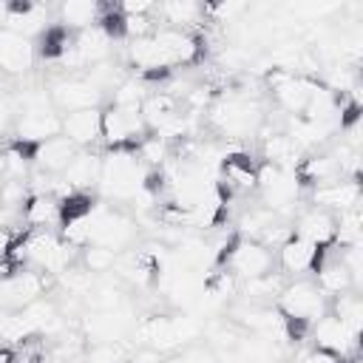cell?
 Masks as SVG:
<instances>
[{"mask_svg": "<svg viewBox=\"0 0 363 363\" xmlns=\"http://www.w3.org/2000/svg\"><path fill=\"white\" fill-rule=\"evenodd\" d=\"M264 119H267V113H264L261 102L238 88L216 94L213 105L207 108V125L224 139L255 136L258 128L264 125Z\"/></svg>", "mask_w": 363, "mask_h": 363, "instance_id": "6da1fadb", "label": "cell"}, {"mask_svg": "<svg viewBox=\"0 0 363 363\" xmlns=\"http://www.w3.org/2000/svg\"><path fill=\"white\" fill-rule=\"evenodd\" d=\"M275 309L286 323V337L301 340L306 329H312V323L329 312V298L318 289L312 278H295L281 286L275 298Z\"/></svg>", "mask_w": 363, "mask_h": 363, "instance_id": "7a4b0ae2", "label": "cell"}, {"mask_svg": "<svg viewBox=\"0 0 363 363\" xmlns=\"http://www.w3.org/2000/svg\"><path fill=\"white\" fill-rule=\"evenodd\" d=\"M145 164L136 159L133 150L128 147H113L105 150L102 156V167H99V193L105 199H116V201H133L142 190H145Z\"/></svg>", "mask_w": 363, "mask_h": 363, "instance_id": "3957f363", "label": "cell"}, {"mask_svg": "<svg viewBox=\"0 0 363 363\" xmlns=\"http://www.w3.org/2000/svg\"><path fill=\"white\" fill-rule=\"evenodd\" d=\"M255 190L261 193V207H267L269 213H275L278 218L289 216L298 204L301 196V182L295 176V170L278 167V164H258V182Z\"/></svg>", "mask_w": 363, "mask_h": 363, "instance_id": "277c9868", "label": "cell"}, {"mask_svg": "<svg viewBox=\"0 0 363 363\" xmlns=\"http://www.w3.org/2000/svg\"><path fill=\"white\" fill-rule=\"evenodd\" d=\"M88 221H91V241L88 244L105 247V250L119 255V252H125L136 241V230L139 227L122 210H113V207L96 201L94 210L88 213Z\"/></svg>", "mask_w": 363, "mask_h": 363, "instance_id": "5b68a950", "label": "cell"}, {"mask_svg": "<svg viewBox=\"0 0 363 363\" xmlns=\"http://www.w3.org/2000/svg\"><path fill=\"white\" fill-rule=\"evenodd\" d=\"M136 332L142 337V346H150L164 354V352L179 349L182 343L199 337L201 326L190 315H150V318H145L142 326H136Z\"/></svg>", "mask_w": 363, "mask_h": 363, "instance_id": "8992f818", "label": "cell"}, {"mask_svg": "<svg viewBox=\"0 0 363 363\" xmlns=\"http://www.w3.org/2000/svg\"><path fill=\"white\" fill-rule=\"evenodd\" d=\"M145 133H147V125L139 108H119V105L102 108V142L108 145V150L113 147L133 150Z\"/></svg>", "mask_w": 363, "mask_h": 363, "instance_id": "52a82bcc", "label": "cell"}, {"mask_svg": "<svg viewBox=\"0 0 363 363\" xmlns=\"http://www.w3.org/2000/svg\"><path fill=\"white\" fill-rule=\"evenodd\" d=\"M224 264L238 281H252V278H261V275L272 272L275 255H272L269 247H264L255 238H235Z\"/></svg>", "mask_w": 363, "mask_h": 363, "instance_id": "ba28073f", "label": "cell"}, {"mask_svg": "<svg viewBox=\"0 0 363 363\" xmlns=\"http://www.w3.org/2000/svg\"><path fill=\"white\" fill-rule=\"evenodd\" d=\"M48 275L40 269H17L14 275L0 281V309L6 312H20L31 301L43 298L48 289Z\"/></svg>", "mask_w": 363, "mask_h": 363, "instance_id": "9c48e42d", "label": "cell"}, {"mask_svg": "<svg viewBox=\"0 0 363 363\" xmlns=\"http://www.w3.org/2000/svg\"><path fill=\"white\" fill-rule=\"evenodd\" d=\"M153 43L159 45L167 68H179V65H193L201 60V37L184 28H170V26H159L153 31Z\"/></svg>", "mask_w": 363, "mask_h": 363, "instance_id": "30bf717a", "label": "cell"}, {"mask_svg": "<svg viewBox=\"0 0 363 363\" xmlns=\"http://www.w3.org/2000/svg\"><path fill=\"white\" fill-rule=\"evenodd\" d=\"M48 96L57 113H74V111L99 108L105 94L96 85H91L85 77H62L48 88Z\"/></svg>", "mask_w": 363, "mask_h": 363, "instance_id": "8fae6325", "label": "cell"}, {"mask_svg": "<svg viewBox=\"0 0 363 363\" xmlns=\"http://www.w3.org/2000/svg\"><path fill=\"white\" fill-rule=\"evenodd\" d=\"M136 329V318L130 315L128 306L111 309V312H91L79 318V332L88 343H102V340H125Z\"/></svg>", "mask_w": 363, "mask_h": 363, "instance_id": "7c38bea8", "label": "cell"}, {"mask_svg": "<svg viewBox=\"0 0 363 363\" xmlns=\"http://www.w3.org/2000/svg\"><path fill=\"white\" fill-rule=\"evenodd\" d=\"M312 340H315V349H323L340 360H346L357 352V335L332 312H326L323 318H318L312 323Z\"/></svg>", "mask_w": 363, "mask_h": 363, "instance_id": "4fadbf2b", "label": "cell"}, {"mask_svg": "<svg viewBox=\"0 0 363 363\" xmlns=\"http://www.w3.org/2000/svg\"><path fill=\"white\" fill-rule=\"evenodd\" d=\"M14 136L17 142L23 145H40L51 136H60L62 133V116L54 111V108H45V111H23L14 116Z\"/></svg>", "mask_w": 363, "mask_h": 363, "instance_id": "5bb4252c", "label": "cell"}, {"mask_svg": "<svg viewBox=\"0 0 363 363\" xmlns=\"http://www.w3.org/2000/svg\"><path fill=\"white\" fill-rule=\"evenodd\" d=\"M309 201H312V207H320V210L337 216V213L352 210V207L360 204V182L357 179H337V182H329V184L312 187Z\"/></svg>", "mask_w": 363, "mask_h": 363, "instance_id": "9a60e30c", "label": "cell"}, {"mask_svg": "<svg viewBox=\"0 0 363 363\" xmlns=\"http://www.w3.org/2000/svg\"><path fill=\"white\" fill-rule=\"evenodd\" d=\"M335 216L320 210V207H306L295 221H292V235L315 244V247H332L335 244Z\"/></svg>", "mask_w": 363, "mask_h": 363, "instance_id": "2e32d148", "label": "cell"}, {"mask_svg": "<svg viewBox=\"0 0 363 363\" xmlns=\"http://www.w3.org/2000/svg\"><path fill=\"white\" fill-rule=\"evenodd\" d=\"M62 136L74 142L79 150H88L102 139V108L74 111L62 116Z\"/></svg>", "mask_w": 363, "mask_h": 363, "instance_id": "e0dca14e", "label": "cell"}, {"mask_svg": "<svg viewBox=\"0 0 363 363\" xmlns=\"http://www.w3.org/2000/svg\"><path fill=\"white\" fill-rule=\"evenodd\" d=\"M34 43L28 37H20L9 28H0V71L6 77H17V74H26L34 62Z\"/></svg>", "mask_w": 363, "mask_h": 363, "instance_id": "ac0fdd59", "label": "cell"}, {"mask_svg": "<svg viewBox=\"0 0 363 363\" xmlns=\"http://www.w3.org/2000/svg\"><path fill=\"white\" fill-rule=\"evenodd\" d=\"M79 153V147L74 142H68L62 133L60 136H51L40 145H34L31 150V162L37 164V170L48 173V176H57V173H65V167L71 164V159Z\"/></svg>", "mask_w": 363, "mask_h": 363, "instance_id": "d6986e66", "label": "cell"}, {"mask_svg": "<svg viewBox=\"0 0 363 363\" xmlns=\"http://www.w3.org/2000/svg\"><path fill=\"white\" fill-rule=\"evenodd\" d=\"M318 258H320V247H315V244H309V241H303L298 235H292L289 241H284L278 247V264H281V269L286 275L312 272L315 264H318Z\"/></svg>", "mask_w": 363, "mask_h": 363, "instance_id": "ffe728a7", "label": "cell"}, {"mask_svg": "<svg viewBox=\"0 0 363 363\" xmlns=\"http://www.w3.org/2000/svg\"><path fill=\"white\" fill-rule=\"evenodd\" d=\"M221 179L227 182L230 190L250 193V190H255V182H258V164L247 153H224Z\"/></svg>", "mask_w": 363, "mask_h": 363, "instance_id": "44dd1931", "label": "cell"}, {"mask_svg": "<svg viewBox=\"0 0 363 363\" xmlns=\"http://www.w3.org/2000/svg\"><path fill=\"white\" fill-rule=\"evenodd\" d=\"M156 20H162L170 28H184L190 31L193 26L204 23V6L193 3V0H170V3H159L156 6Z\"/></svg>", "mask_w": 363, "mask_h": 363, "instance_id": "7402d4cb", "label": "cell"}, {"mask_svg": "<svg viewBox=\"0 0 363 363\" xmlns=\"http://www.w3.org/2000/svg\"><path fill=\"white\" fill-rule=\"evenodd\" d=\"M99 167H102V156H99V153L79 150V153L71 159V164L65 167L62 182H68L77 193H82L85 187H96V182H99Z\"/></svg>", "mask_w": 363, "mask_h": 363, "instance_id": "603a6c76", "label": "cell"}, {"mask_svg": "<svg viewBox=\"0 0 363 363\" xmlns=\"http://www.w3.org/2000/svg\"><path fill=\"white\" fill-rule=\"evenodd\" d=\"M20 218L31 227V230H48L51 224L60 221V201L54 196H40V193H28Z\"/></svg>", "mask_w": 363, "mask_h": 363, "instance_id": "cb8c5ba5", "label": "cell"}, {"mask_svg": "<svg viewBox=\"0 0 363 363\" xmlns=\"http://www.w3.org/2000/svg\"><path fill=\"white\" fill-rule=\"evenodd\" d=\"M99 3H88V0H68L57 9V23L68 31H82V28H91L96 26L99 20Z\"/></svg>", "mask_w": 363, "mask_h": 363, "instance_id": "d4e9b609", "label": "cell"}, {"mask_svg": "<svg viewBox=\"0 0 363 363\" xmlns=\"http://www.w3.org/2000/svg\"><path fill=\"white\" fill-rule=\"evenodd\" d=\"M329 312H332L335 318H340V320L360 337V326H363V301H360V295H357L354 289L329 298Z\"/></svg>", "mask_w": 363, "mask_h": 363, "instance_id": "484cf974", "label": "cell"}, {"mask_svg": "<svg viewBox=\"0 0 363 363\" xmlns=\"http://www.w3.org/2000/svg\"><path fill=\"white\" fill-rule=\"evenodd\" d=\"M147 96V85L142 77H125L116 88H113V96H111V105H119V108H139Z\"/></svg>", "mask_w": 363, "mask_h": 363, "instance_id": "4316f807", "label": "cell"}, {"mask_svg": "<svg viewBox=\"0 0 363 363\" xmlns=\"http://www.w3.org/2000/svg\"><path fill=\"white\" fill-rule=\"evenodd\" d=\"M133 349L125 340H102L91 343L85 352V363H125Z\"/></svg>", "mask_w": 363, "mask_h": 363, "instance_id": "83f0119b", "label": "cell"}, {"mask_svg": "<svg viewBox=\"0 0 363 363\" xmlns=\"http://www.w3.org/2000/svg\"><path fill=\"white\" fill-rule=\"evenodd\" d=\"M113 264H116V252H111L105 247H96V244L82 247V267L91 275L94 272H108V269H113Z\"/></svg>", "mask_w": 363, "mask_h": 363, "instance_id": "f1b7e54d", "label": "cell"}, {"mask_svg": "<svg viewBox=\"0 0 363 363\" xmlns=\"http://www.w3.org/2000/svg\"><path fill=\"white\" fill-rule=\"evenodd\" d=\"M153 11H156V3H150V0H125V3H119V14H122V17L153 14Z\"/></svg>", "mask_w": 363, "mask_h": 363, "instance_id": "f546056e", "label": "cell"}, {"mask_svg": "<svg viewBox=\"0 0 363 363\" xmlns=\"http://www.w3.org/2000/svg\"><path fill=\"white\" fill-rule=\"evenodd\" d=\"M11 244H14V233H11V230H6V227H0V258H6V255H9Z\"/></svg>", "mask_w": 363, "mask_h": 363, "instance_id": "4dcf8cb0", "label": "cell"}, {"mask_svg": "<svg viewBox=\"0 0 363 363\" xmlns=\"http://www.w3.org/2000/svg\"><path fill=\"white\" fill-rule=\"evenodd\" d=\"M9 14H11V3L0 0V28H6V23H9Z\"/></svg>", "mask_w": 363, "mask_h": 363, "instance_id": "1f68e13d", "label": "cell"}, {"mask_svg": "<svg viewBox=\"0 0 363 363\" xmlns=\"http://www.w3.org/2000/svg\"><path fill=\"white\" fill-rule=\"evenodd\" d=\"M14 349L11 346H0V363H14Z\"/></svg>", "mask_w": 363, "mask_h": 363, "instance_id": "d6a6232c", "label": "cell"}, {"mask_svg": "<svg viewBox=\"0 0 363 363\" xmlns=\"http://www.w3.org/2000/svg\"><path fill=\"white\" fill-rule=\"evenodd\" d=\"M9 315H11V312H6V309H0V335H3V326H6V320H9Z\"/></svg>", "mask_w": 363, "mask_h": 363, "instance_id": "836d02e7", "label": "cell"}, {"mask_svg": "<svg viewBox=\"0 0 363 363\" xmlns=\"http://www.w3.org/2000/svg\"><path fill=\"white\" fill-rule=\"evenodd\" d=\"M159 363H184V360H182V354H179V357H167V360H159Z\"/></svg>", "mask_w": 363, "mask_h": 363, "instance_id": "e575fe53", "label": "cell"}]
</instances>
